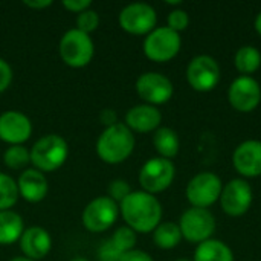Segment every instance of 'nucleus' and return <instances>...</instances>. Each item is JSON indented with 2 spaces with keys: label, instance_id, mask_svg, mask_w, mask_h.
<instances>
[{
  "label": "nucleus",
  "instance_id": "ddd939ff",
  "mask_svg": "<svg viewBox=\"0 0 261 261\" xmlns=\"http://www.w3.org/2000/svg\"><path fill=\"white\" fill-rule=\"evenodd\" d=\"M220 203L222 210L232 217L243 216L251 203H252V190L251 185L243 179H234L231 180L220 194Z\"/></svg>",
  "mask_w": 261,
  "mask_h": 261
},
{
  "label": "nucleus",
  "instance_id": "f704fd0d",
  "mask_svg": "<svg viewBox=\"0 0 261 261\" xmlns=\"http://www.w3.org/2000/svg\"><path fill=\"white\" fill-rule=\"evenodd\" d=\"M99 119H101V122L106 125V128H107V127H112V125H115V124H118V115H116V112H115L113 109H106V110H102L101 115H99Z\"/></svg>",
  "mask_w": 261,
  "mask_h": 261
},
{
  "label": "nucleus",
  "instance_id": "c756f323",
  "mask_svg": "<svg viewBox=\"0 0 261 261\" xmlns=\"http://www.w3.org/2000/svg\"><path fill=\"white\" fill-rule=\"evenodd\" d=\"M190 24V17L184 9H174L170 12L168 15V28L173 29L174 32H180L184 29H187V26Z\"/></svg>",
  "mask_w": 261,
  "mask_h": 261
},
{
  "label": "nucleus",
  "instance_id": "b1692460",
  "mask_svg": "<svg viewBox=\"0 0 261 261\" xmlns=\"http://www.w3.org/2000/svg\"><path fill=\"white\" fill-rule=\"evenodd\" d=\"M234 63H236V67L239 69V72L245 73V76H249V73H254L260 67V50L254 46H243L237 50Z\"/></svg>",
  "mask_w": 261,
  "mask_h": 261
},
{
  "label": "nucleus",
  "instance_id": "393cba45",
  "mask_svg": "<svg viewBox=\"0 0 261 261\" xmlns=\"http://www.w3.org/2000/svg\"><path fill=\"white\" fill-rule=\"evenodd\" d=\"M18 197L17 182L11 176L0 173V211L11 210L17 203Z\"/></svg>",
  "mask_w": 261,
  "mask_h": 261
},
{
  "label": "nucleus",
  "instance_id": "4be33fe9",
  "mask_svg": "<svg viewBox=\"0 0 261 261\" xmlns=\"http://www.w3.org/2000/svg\"><path fill=\"white\" fill-rule=\"evenodd\" d=\"M194 261H234V255L223 242L206 240L197 246Z\"/></svg>",
  "mask_w": 261,
  "mask_h": 261
},
{
  "label": "nucleus",
  "instance_id": "7ed1b4c3",
  "mask_svg": "<svg viewBox=\"0 0 261 261\" xmlns=\"http://www.w3.org/2000/svg\"><path fill=\"white\" fill-rule=\"evenodd\" d=\"M29 151L31 164L35 167V170L41 173H52L61 168L67 161L69 145L58 135H46L41 136Z\"/></svg>",
  "mask_w": 261,
  "mask_h": 261
},
{
  "label": "nucleus",
  "instance_id": "a878e982",
  "mask_svg": "<svg viewBox=\"0 0 261 261\" xmlns=\"http://www.w3.org/2000/svg\"><path fill=\"white\" fill-rule=\"evenodd\" d=\"M3 162L9 170H24L31 164V151L23 145H9L3 153Z\"/></svg>",
  "mask_w": 261,
  "mask_h": 261
},
{
  "label": "nucleus",
  "instance_id": "f8f14e48",
  "mask_svg": "<svg viewBox=\"0 0 261 261\" xmlns=\"http://www.w3.org/2000/svg\"><path fill=\"white\" fill-rule=\"evenodd\" d=\"M138 95L150 106H161L171 99L173 96V83L162 73L147 72L142 73L136 81Z\"/></svg>",
  "mask_w": 261,
  "mask_h": 261
},
{
  "label": "nucleus",
  "instance_id": "bb28decb",
  "mask_svg": "<svg viewBox=\"0 0 261 261\" xmlns=\"http://www.w3.org/2000/svg\"><path fill=\"white\" fill-rule=\"evenodd\" d=\"M112 243L122 252H128L132 249H135L136 245V232L133 229H130L128 226H121L115 231V234L112 236Z\"/></svg>",
  "mask_w": 261,
  "mask_h": 261
},
{
  "label": "nucleus",
  "instance_id": "6ab92c4d",
  "mask_svg": "<svg viewBox=\"0 0 261 261\" xmlns=\"http://www.w3.org/2000/svg\"><path fill=\"white\" fill-rule=\"evenodd\" d=\"M161 121H162L161 112L150 104L135 106L125 115V125L132 132H138V133L156 132L161 125Z\"/></svg>",
  "mask_w": 261,
  "mask_h": 261
},
{
  "label": "nucleus",
  "instance_id": "f257e3e1",
  "mask_svg": "<svg viewBox=\"0 0 261 261\" xmlns=\"http://www.w3.org/2000/svg\"><path fill=\"white\" fill-rule=\"evenodd\" d=\"M119 211L127 226L141 234L154 231L162 219V206L159 200L145 191H132L119 203Z\"/></svg>",
  "mask_w": 261,
  "mask_h": 261
},
{
  "label": "nucleus",
  "instance_id": "e433bc0d",
  "mask_svg": "<svg viewBox=\"0 0 261 261\" xmlns=\"http://www.w3.org/2000/svg\"><path fill=\"white\" fill-rule=\"evenodd\" d=\"M255 29H257V32L261 35V12L257 15V18H255Z\"/></svg>",
  "mask_w": 261,
  "mask_h": 261
},
{
  "label": "nucleus",
  "instance_id": "ea45409f",
  "mask_svg": "<svg viewBox=\"0 0 261 261\" xmlns=\"http://www.w3.org/2000/svg\"><path fill=\"white\" fill-rule=\"evenodd\" d=\"M177 261H188V260H177Z\"/></svg>",
  "mask_w": 261,
  "mask_h": 261
},
{
  "label": "nucleus",
  "instance_id": "f3484780",
  "mask_svg": "<svg viewBox=\"0 0 261 261\" xmlns=\"http://www.w3.org/2000/svg\"><path fill=\"white\" fill-rule=\"evenodd\" d=\"M18 243L24 257L34 261L44 258L52 249L50 234L41 226H31L24 229Z\"/></svg>",
  "mask_w": 261,
  "mask_h": 261
},
{
  "label": "nucleus",
  "instance_id": "a211bd4d",
  "mask_svg": "<svg viewBox=\"0 0 261 261\" xmlns=\"http://www.w3.org/2000/svg\"><path fill=\"white\" fill-rule=\"evenodd\" d=\"M17 187H18V196L29 203L41 202L49 191V184L44 173L35 168L24 170L17 180Z\"/></svg>",
  "mask_w": 261,
  "mask_h": 261
},
{
  "label": "nucleus",
  "instance_id": "58836bf2",
  "mask_svg": "<svg viewBox=\"0 0 261 261\" xmlns=\"http://www.w3.org/2000/svg\"><path fill=\"white\" fill-rule=\"evenodd\" d=\"M70 261H89L87 258H84V257H76V258H73V260Z\"/></svg>",
  "mask_w": 261,
  "mask_h": 261
},
{
  "label": "nucleus",
  "instance_id": "20e7f679",
  "mask_svg": "<svg viewBox=\"0 0 261 261\" xmlns=\"http://www.w3.org/2000/svg\"><path fill=\"white\" fill-rule=\"evenodd\" d=\"M58 52L64 64L73 69H81L92 61L95 55V44L89 34L75 28L64 32L58 44Z\"/></svg>",
  "mask_w": 261,
  "mask_h": 261
},
{
  "label": "nucleus",
  "instance_id": "cd10ccee",
  "mask_svg": "<svg viewBox=\"0 0 261 261\" xmlns=\"http://www.w3.org/2000/svg\"><path fill=\"white\" fill-rule=\"evenodd\" d=\"M98 26H99V15H98L96 11L89 8V9L78 14V17H76V29H80L81 32L90 34V32L96 31Z\"/></svg>",
  "mask_w": 261,
  "mask_h": 261
},
{
  "label": "nucleus",
  "instance_id": "0eeeda50",
  "mask_svg": "<svg viewBox=\"0 0 261 261\" xmlns=\"http://www.w3.org/2000/svg\"><path fill=\"white\" fill-rule=\"evenodd\" d=\"M174 165L170 159L153 158L147 161L139 171V184L148 194L165 191L174 180Z\"/></svg>",
  "mask_w": 261,
  "mask_h": 261
},
{
  "label": "nucleus",
  "instance_id": "c9c22d12",
  "mask_svg": "<svg viewBox=\"0 0 261 261\" xmlns=\"http://www.w3.org/2000/svg\"><path fill=\"white\" fill-rule=\"evenodd\" d=\"M24 6L28 8H32V9H44V8H49L52 5L50 0H41V2H35V0H24L23 2Z\"/></svg>",
  "mask_w": 261,
  "mask_h": 261
},
{
  "label": "nucleus",
  "instance_id": "39448f33",
  "mask_svg": "<svg viewBox=\"0 0 261 261\" xmlns=\"http://www.w3.org/2000/svg\"><path fill=\"white\" fill-rule=\"evenodd\" d=\"M180 35L168 26L154 28L144 40V54L154 63H167L180 50Z\"/></svg>",
  "mask_w": 261,
  "mask_h": 261
},
{
  "label": "nucleus",
  "instance_id": "2f4dec72",
  "mask_svg": "<svg viewBox=\"0 0 261 261\" xmlns=\"http://www.w3.org/2000/svg\"><path fill=\"white\" fill-rule=\"evenodd\" d=\"M12 83V69L8 64V61H5L3 58H0V93H3Z\"/></svg>",
  "mask_w": 261,
  "mask_h": 261
},
{
  "label": "nucleus",
  "instance_id": "7c9ffc66",
  "mask_svg": "<svg viewBox=\"0 0 261 261\" xmlns=\"http://www.w3.org/2000/svg\"><path fill=\"white\" fill-rule=\"evenodd\" d=\"M99 261H121L122 252L112 243V240H106L98 249Z\"/></svg>",
  "mask_w": 261,
  "mask_h": 261
},
{
  "label": "nucleus",
  "instance_id": "9d476101",
  "mask_svg": "<svg viewBox=\"0 0 261 261\" xmlns=\"http://www.w3.org/2000/svg\"><path fill=\"white\" fill-rule=\"evenodd\" d=\"M222 180L214 173H200L194 176L187 187V199L194 208H208L222 194Z\"/></svg>",
  "mask_w": 261,
  "mask_h": 261
},
{
  "label": "nucleus",
  "instance_id": "2eb2a0df",
  "mask_svg": "<svg viewBox=\"0 0 261 261\" xmlns=\"http://www.w3.org/2000/svg\"><path fill=\"white\" fill-rule=\"evenodd\" d=\"M32 135L31 119L17 110L0 115V139L9 145H23Z\"/></svg>",
  "mask_w": 261,
  "mask_h": 261
},
{
  "label": "nucleus",
  "instance_id": "72a5a7b5",
  "mask_svg": "<svg viewBox=\"0 0 261 261\" xmlns=\"http://www.w3.org/2000/svg\"><path fill=\"white\" fill-rule=\"evenodd\" d=\"M121 261H153V258L150 257V254L139 251V249H132L125 254H122Z\"/></svg>",
  "mask_w": 261,
  "mask_h": 261
},
{
  "label": "nucleus",
  "instance_id": "dca6fc26",
  "mask_svg": "<svg viewBox=\"0 0 261 261\" xmlns=\"http://www.w3.org/2000/svg\"><path fill=\"white\" fill-rule=\"evenodd\" d=\"M236 170L246 177H257L261 174V142L246 141L240 144L232 156Z\"/></svg>",
  "mask_w": 261,
  "mask_h": 261
},
{
  "label": "nucleus",
  "instance_id": "aec40b11",
  "mask_svg": "<svg viewBox=\"0 0 261 261\" xmlns=\"http://www.w3.org/2000/svg\"><path fill=\"white\" fill-rule=\"evenodd\" d=\"M24 231V223L15 211H0V245L8 246L20 240Z\"/></svg>",
  "mask_w": 261,
  "mask_h": 261
},
{
  "label": "nucleus",
  "instance_id": "5701e85b",
  "mask_svg": "<svg viewBox=\"0 0 261 261\" xmlns=\"http://www.w3.org/2000/svg\"><path fill=\"white\" fill-rule=\"evenodd\" d=\"M182 232L179 225L173 222L159 223V226L153 231V240L154 245L161 249H173L180 243Z\"/></svg>",
  "mask_w": 261,
  "mask_h": 261
},
{
  "label": "nucleus",
  "instance_id": "4c0bfd02",
  "mask_svg": "<svg viewBox=\"0 0 261 261\" xmlns=\"http://www.w3.org/2000/svg\"><path fill=\"white\" fill-rule=\"evenodd\" d=\"M9 261H34L31 260V258H28V257H15V258H12V260Z\"/></svg>",
  "mask_w": 261,
  "mask_h": 261
},
{
  "label": "nucleus",
  "instance_id": "9b49d317",
  "mask_svg": "<svg viewBox=\"0 0 261 261\" xmlns=\"http://www.w3.org/2000/svg\"><path fill=\"white\" fill-rule=\"evenodd\" d=\"M187 80L197 92L213 90L220 80V67L210 55H199L191 60L187 69Z\"/></svg>",
  "mask_w": 261,
  "mask_h": 261
},
{
  "label": "nucleus",
  "instance_id": "423d86ee",
  "mask_svg": "<svg viewBox=\"0 0 261 261\" xmlns=\"http://www.w3.org/2000/svg\"><path fill=\"white\" fill-rule=\"evenodd\" d=\"M119 216V206L109 196L93 199L83 211L81 220L87 231L96 234L110 229Z\"/></svg>",
  "mask_w": 261,
  "mask_h": 261
},
{
  "label": "nucleus",
  "instance_id": "412c9836",
  "mask_svg": "<svg viewBox=\"0 0 261 261\" xmlns=\"http://www.w3.org/2000/svg\"><path fill=\"white\" fill-rule=\"evenodd\" d=\"M153 145L164 159H171L179 153V136L173 128L161 127L153 135Z\"/></svg>",
  "mask_w": 261,
  "mask_h": 261
},
{
  "label": "nucleus",
  "instance_id": "c85d7f7f",
  "mask_svg": "<svg viewBox=\"0 0 261 261\" xmlns=\"http://www.w3.org/2000/svg\"><path fill=\"white\" fill-rule=\"evenodd\" d=\"M130 193H132V188L128 185V182L124 179H116L109 185V197L116 203L118 202L121 203Z\"/></svg>",
  "mask_w": 261,
  "mask_h": 261
},
{
  "label": "nucleus",
  "instance_id": "473e14b6",
  "mask_svg": "<svg viewBox=\"0 0 261 261\" xmlns=\"http://www.w3.org/2000/svg\"><path fill=\"white\" fill-rule=\"evenodd\" d=\"M63 6L69 11V12H83L86 9H89L92 6V2L90 0H64L63 2Z\"/></svg>",
  "mask_w": 261,
  "mask_h": 261
},
{
  "label": "nucleus",
  "instance_id": "4468645a",
  "mask_svg": "<svg viewBox=\"0 0 261 261\" xmlns=\"http://www.w3.org/2000/svg\"><path fill=\"white\" fill-rule=\"evenodd\" d=\"M228 98L236 110L243 113L252 112L258 107L261 101L260 84L251 76H239L232 81Z\"/></svg>",
  "mask_w": 261,
  "mask_h": 261
},
{
  "label": "nucleus",
  "instance_id": "6e6552de",
  "mask_svg": "<svg viewBox=\"0 0 261 261\" xmlns=\"http://www.w3.org/2000/svg\"><path fill=\"white\" fill-rule=\"evenodd\" d=\"M179 228L182 237L191 243H203L210 240L216 229L214 216L205 208H190L180 217Z\"/></svg>",
  "mask_w": 261,
  "mask_h": 261
},
{
  "label": "nucleus",
  "instance_id": "f03ea898",
  "mask_svg": "<svg viewBox=\"0 0 261 261\" xmlns=\"http://www.w3.org/2000/svg\"><path fill=\"white\" fill-rule=\"evenodd\" d=\"M135 150V135L122 122L107 127L96 141V154L106 164L116 165L130 158Z\"/></svg>",
  "mask_w": 261,
  "mask_h": 261
},
{
  "label": "nucleus",
  "instance_id": "1a4fd4ad",
  "mask_svg": "<svg viewBox=\"0 0 261 261\" xmlns=\"http://www.w3.org/2000/svg\"><path fill=\"white\" fill-rule=\"evenodd\" d=\"M119 26L133 35H148L158 21L153 6L147 3H130L119 12Z\"/></svg>",
  "mask_w": 261,
  "mask_h": 261
}]
</instances>
